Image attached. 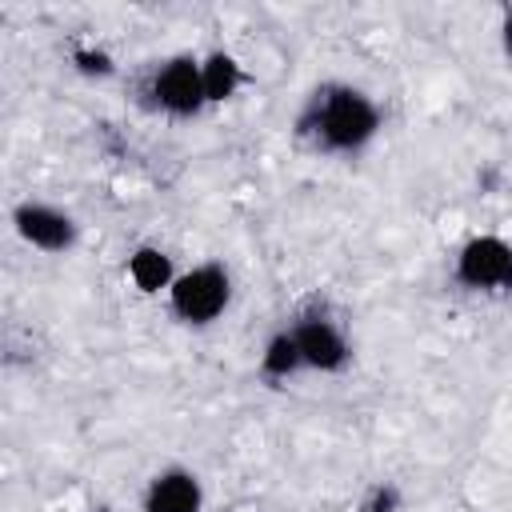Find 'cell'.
Wrapping results in <instances>:
<instances>
[{"instance_id": "11", "label": "cell", "mask_w": 512, "mask_h": 512, "mask_svg": "<svg viewBox=\"0 0 512 512\" xmlns=\"http://www.w3.org/2000/svg\"><path fill=\"white\" fill-rule=\"evenodd\" d=\"M72 60H76V68H80L84 76H108V72H112V56L100 52V48H80Z\"/></svg>"}, {"instance_id": "1", "label": "cell", "mask_w": 512, "mask_h": 512, "mask_svg": "<svg viewBox=\"0 0 512 512\" xmlns=\"http://www.w3.org/2000/svg\"><path fill=\"white\" fill-rule=\"evenodd\" d=\"M304 128H312L316 140L332 152H356L376 136L380 112L360 88L332 84V88L316 92V100L304 116Z\"/></svg>"}, {"instance_id": "2", "label": "cell", "mask_w": 512, "mask_h": 512, "mask_svg": "<svg viewBox=\"0 0 512 512\" xmlns=\"http://www.w3.org/2000/svg\"><path fill=\"white\" fill-rule=\"evenodd\" d=\"M168 296H172V312L184 324H208L228 308L232 284H228V272L220 264H200V268L176 276Z\"/></svg>"}, {"instance_id": "13", "label": "cell", "mask_w": 512, "mask_h": 512, "mask_svg": "<svg viewBox=\"0 0 512 512\" xmlns=\"http://www.w3.org/2000/svg\"><path fill=\"white\" fill-rule=\"evenodd\" d=\"M500 32H504V56L512 60V8H504V28Z\"/></svg>"}, {"instance_id": "7", "label": "cell", "mask_w": 512, "mask_h": 512, "mask_svg": "<svg viewBox=\"0 0 512 512\" xmlns=\"http://www.w3.org/2000/svg\"><path fill=\"white\" fill-rule=\"evenodd\" d=\"M200 504H204L200 480L184 468H168L152 476L144 492V512H200Z\"/></svg>"}, {"instance_id": "4", "label": "cell", "mask_w": 512, "mask_h": 512, "mask_svg": "<svg viewBox=\"0 0 512 512\" xmlns=\"http://www.w3.org/2000/svg\"><path fill=\"white\" fill-rule=\"evenodd\" d=\"M152 96L160 108H168L172 116H192L200 112L204 100V76H200V60L192 56H172L168 64H160L156 80H152Z\"/></svg>"}, {"instance_id": "3", "label": "cell", "mask_w": 512, "mask_h": 512, "mask_svg": "<svg viewBox=\"0 0 512 512\" xmlns=\"http://www.w3.org/2000/svg\"><path fill=\"white\" fill-rule=\"evenodd\" d=\"M456 276L468 288H512V248L500 236H476L460 248Z\"/></svg>"}, {"instance_id": "9", "label": "cell", "mask_w": 512, "mask_h": 512, "mask_svg": "<svg viewBox=\"0 0 512 512\" xmlns=\"http://www.w3.org/2000/svg\"><path fill=\"white\" fill-rule=\"evenodd\" d=\"M128 276H132V284H136L140 292H160V288H172V284H176V272H172L168 252H160V248H152V244H144V248L132 252Z\"/></svg>"}, {"instance_id": "10", "label": "cell", "mask_w": 512, "mask_h": 512, "mask_svg": "<svg viewBox=\"0 0 512 512\" xmlns=\"http://www.w3.org/2000/svg\"><path fill=\"white\" fill-rule=\"evenodd\" d=\"M260 368L268 372V376H276V380H284V376H292L296 368H304V360H300V344H296V336L292 332H276L268 344H264V356H260Z\"/></svg>"}, {"instance_id": "5", "label": "cell", "mask_w": 512, "mask_h": 512, "mask_svg": "<svg viewBox=\"0 0 512 512\" xmlns=\"http://www.w3.org/2000/svg\"><path fill=\"white\" fill-rule=\"evenodd\" d=\"M12 224L32 248H44V252H64L76 244L72 216H64L60 208H48V204H20L12 212Z\"/></svg>"}, {"instance_id": "6", "label": "cell", "mask_w": 512, "mask_h": 512, "mask_svg": "<svg viewBox=\"0 0 512 512\" xmlns=\"http://www.w3.org/2000/svg\"><path fill=\"white\" fill-rule=\"evenodd\" d=\"M292 336H296L300 360H304L308 368H316V372H336V368L348 364V344H344V336H340L336 324H328V320H304Z\"/></svg>"}, {"instance_id": "8", "label": "cell", "mask_w": 512, "mask_h": 512, "mask_svg": "<svg viewBox=\"0 0 512 512\" xmlns=\"http://www.w3.org/2000/svg\"><path fill=\"white\" fill-rule=\"evenodd\" d=\"M200 76H204V100L208 104L232 100L236 88H240V80H244V72H240V64H236L232 52H208L200 60Z\"/></svg>"}, {"instance_id": "12", "label": "cell", "mask_w": 512, "mask_h": 512, "mask_svg": "<svg viewBox=\"0 0 512 512\" xmlns=\"http://www.w3.org/2000/svg\"><path fill=\"white\" fill-rule=\"evenodd\" d=\"M396 500H400L396 488H376L372 500L364 504V512H396Z\"/></svg>"}]
</instances>
